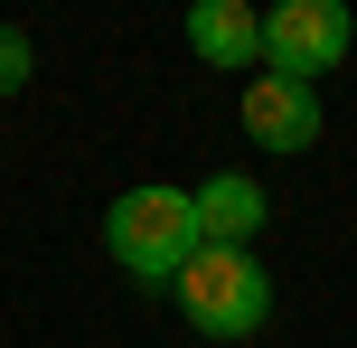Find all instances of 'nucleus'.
Instances as JSON below:
<instances>
[{"instance_id":"nucleus-1","label":"nucleus","mask_w":357,"mask_h":348,"mask_svg":"<svg viewBox=\"0 0 357 348\" xmlns=\"http://www.w3.org/2000/svg\"><path fill=\"white\" fill-rule=\"evenodd\" d=\"M104 255L123 264L132 282H178L197 264V207H188V188H169V179L123 188V198L104 207Z\"/></svg>"},{"instance_id":"nucleus-2","label":"nucleus","mask_w":357,"mask_h":348,"mask_svg":"<svg viewBox=\"0 0 357 348\" xmlns=\"http://www.w3.org/2000/svg\"><path fill=\"white\" fill-rule=\"evenodd\" d=\"M178 292V320L197 339H254L273 320V273L264 255H226V245H197V264L169 282Z\"/></svg>"},{"instance_id":"nucleus-3","label":"nucleus","mask_w":357,"mask_h":348,"mask_svg":"<svg viewBox=\"0 0 357 348\" xmlns=\"http://www.w3.org/2000/svg\"><path fill=\"white\" fill-rule=\"evenodd\" d=\"M357 47V19L339 0H282V10H264V66L273 75H301V85H320V75H339Z\"/></svg>"},{"instance_id":"nucleus-4","label":"nucleus","mask_w":357,"mask_h":348,"mask_svg":"<svg viewBox=\"0 0 357 348\" xmlns=\"http://www.w3.org/2000/svg\"><path fill=\"white\" fill-rule=\"evenodd\" d=\"M235 113H245V142L254 151H282V160L320 142V85H301V75H273V66L245 75V104H235Z\"/></svg>"},{"instance_id":"nucleus-5","label":"nucleus","mask_w":357,"mask_h":348,"mask_svg":"<svg viewBox=\"0 0 357 348\" xmlns=\"http://www.w3.org/2000/svg\"><path fill=\"white\" fill-rule=\"evenodd\" d=\"M188 207H197V245H226V255H254V236L273 226V198L254 169H207L188 188Z\"/></svg>"},{"instance_id":"nucleus-6","label":"nucleus","mask_w":357,"mask_h":348,"mask_svg":"<svg viewBox=\"0 0 357 348\" xmlns=\"http://www.w3.org/2000/svg\"><path fill=\"white\" fill-rule=\"evenodd\" d=\"M188 47L207 56V66L254 75V66H264V10H245V0H197V10H188Z\"/></svg>"},{"instance_id":"nucleus-7","label":"nucleus","mask_w":357,"mask_h":348,"mask_svg":"<svg viewBox=\"0 0 357 348\" xmlns=\"http://www.w3.org/2000/svg\"><path fill=\"white\" fill-rule=\"evenodd\" d=\"M29 66H38V56H29V38L0 19V94H19V85H29Z\"/></svg>"}]
</instances>
